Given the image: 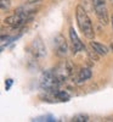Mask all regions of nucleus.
Returning a JSON list of instances; mask_svg holds the SVG:
<instances>
[{"mask_svg": "<svg viewBox=\"0 0 113 122\" xmlns=\"http://www.w3.org/2000/svg\"><path fill=\"white\" fill-rule=\"evenodd\" d=\"M75 20L80 32L84 34V37H86L88 39H94L95 32H94V27H92V22L88 12L85 11V9L81 5H78L75 7Z\"/></svg>", "mask_w": 113, "mask_h": 122, "instance_id": "obj_1", "label": "nucleus"}, {"mask_svg": "<svg viewBox=\"0 0 113 122\" xmlns=\"http://www.w3.org/2000/svg\"><path fill=\"white\" fill-rule=\"evenodd\" d=\"M61 82L62 81L57 77L55 71H45L40 78V87L45 92H54L57 90V87Z\"/></svg>", "mask_w": 113, "mask_h": 122, "instance_id": "obj_2", "label": "nucleus"}, {"mask_svg": "<svg viewBox=\"0 0 113 122\" xmlns=\"http://www.w3.org/2000/svg\"><path fill=\"white\" fill-rule=\"evenodd\" d=\"M92 6H94L95 14L100 23L106 26L108 23V10L106 5V0H92Z\"/></svg>", "mask_w": 113, "mask_h": 122, "instance_id": "obj_3", "label": "nucleus"}, {"mask_svg": "<svg viewBox=\"0 0 113 122\" xmlns=\"http://www.w3.org/2000/svg\"><path fill=\"white\" fill-rule=\"evenodd\" d=\"M28 18H29V17L26 16L24 14L16 11L14 15L6 17V18L4 20V23H5L6 26H9L10 28H12V29H17V28H19V27H22Z\"/></svg>", "mask_w": 113, "mask_h": 122, "instance_id": "obj_4", "label": "nucleus"}, {"mask_svg": "<svg viewBox=\"0 0 113 122\" xmlns=\"http://www.w3.org/2000/svg\"><path fill=\"white\" fill-rule=\"evenodd\" d=\"M73 70H74L73 64H72L69 60H66V61H62L54 71L61 81H65L73 73Z\"/></svg>", "mask_w": 113, "mask_h": 122, "instance_id": "obj_5", "label": "nucleus"}, {"mask_svg": "<svg viewBox=\"0 0 113 122\" xmlns=\"http://www.w3.org/2000/svg\"><path fill=\"white\" fill-rule=\"evenodd\" d=\"M54 49L56 51V55L60 57H63L68 54V44L62 34H57L54 39Z\"/></svg>", "mask_w": 113, "mask_h": 122, "instance_id": "obj_6", "label": "nucleus"}, {"mask_svg": "<svg viewBox=\"0 0 113 122\" xmlns=\"http://www.w3.org/2000/svg\"><path fill=\"white\" fill-rule=\"evenodd\" d=\"M69 38H71V43H72V50H73L74 54L85 50L84 44L81 43V40L79 39V37H78V34H77V32L74 30L73 27L69 28Z\"/></svg>", "mask_w": 113, "mask_h": 122, "instance_id": "obj_7", "label": "nucleus"}, {"mask_svg": "<svg viewBox=\"0 0 113 122\" xmlns=\"http://www.w3.org/2000/svg\"><path fill=\"white\" fill-rule=\"evenodd\" d=\"M32 51L34 54L35 57H44L46 55V49H45V45L44 43L42 42L40 38H35L32 43Z\"/></svg>", "mask_w": 113, "mask_h": 122, "instance_id": "obj_8", "label": "nucleus"}, {"mask_svg": "<svg viewBox=\"0 0 113 122\" xmlns=\"http://www.w3.org/2000/svg\"><path fill=\"white\" fill-rule=\"evenodd\" d=\"M90 46L92 48V50L94 51H96L99 55L101 56H106L108 54V48L104 44H101L99 42H95V40H92V42H90Z\"/></svg>", "mask_w": 113, "mask_h": 122, "instance_id": "obj_9", "label": "nucleus"}, {"mask_svg": "<svg viewBox=\"0 0 113 122\" xmlns=\"http://www.w3.org/2000/svg\"><path fill=\"white\" fill-rule=\"evenodd\" d=\"M91 76H92V72H91L90 68H83V70L79 71L78 81H77V82L78 83H84L85 81H88V79L91 78Z\"/></svg>", "mask_w": 113, "mask_h": 122, "instance_id": "obj_10", "label": "nucleus"}, {"mask_svg": "<svg viewBox=\"0 0 113 122\" xmlns=\"http://www.w3.org/2000/svg\"><path fill=\"white\" fill-rule=\"evenodd\" d=\"M54 97L60 101H68L71 99V95L68 93H66L65 90H58V89L56 92H54Z\"/></svg>", "mask_w": 113, "mask_h": 122, "instance_id": "obj_11", "label": "nucleus"}, {"mask_svg": "<svg viewBox=\"0 0 113 122\" xmlns=\"http://www.w3.org/2000/svg\"><path fill=\"white\" fill-rule=\"evenodd\" d=\"M72 121H73V122H86V121H89V117H88V115H84V114H79V115H75V116H73Z\"/></svg>", "mask_w": 113, "mask_h": 122, "instance_id": "obj_12", "label": "nucleus"}, {"mask_svg": "<svg viewBox=\"0 0 113 122\" xmlns=\"http://www.w3.org/2000/svg\"><path fill=\"white\" fill-rule=\"evenodd\" d=\"M0 5H1V10L5 11V10H7L10 7V0H1Z\"/></svg>", "mask_w": 113, "mask_h": 122, "instance_id": "obj_13", "label": "nucleus"}, {"mask_svg": "<svg viewBox=\"0 0 113 122\" xmlns=\"http://www.w3.org/2000/svg\"><path fill=\"white\" fill-rule=\"evenodd\" d=\"M35 121H55L52 116H44V117H37Z\"/></svg>", "mask_w": 113, "mask_h": 122, "instance_id": "obj_14", "label": "nucleus"}, {"mask_svg": "<svg viewBox=\"0 0 113 122\" xmlns=\"http://www.w3.org/2000/svg\"><path fill=\"white\" fill-rule=\"evenodd\" d=\"M12 83H14V81L12 79H6V83H5V87H6V90H9L10 88H11V86H12Z\"/></svg>", "mask_w": 113, "mask_h": 122, "instance_id": "obj_15", "label": "nucleus"}, {"mask_svg": "<svg viewBox=\"0 0 113 122\" xmlns=\"http://www.w3.org/2000/svg\"><path fill=\"white\" fill-rule=\"evenodd\" d=\"M39 1H42V0H27V4H35Z\"/></svg>", "mask_w": 113, "mask_h": 122, "instance_id": "obj_16", "label": "nucleus"}, {"mask_svg": "<svg viewBox=\"0 0 113 122\" xmlns=\"http://www.w3.org/2000/svg\"><path fill=\"white\" fill-rule=\"evenodd\" d=\"M109 49H111V51L113 53V42L111 43V45H109Z\"/></svg>", "mask_w": 113, "mask_h": 122, "instance_id": "obj_17", "label": "nucleus"}, {"mask_svg": "<svg viewBox=\"0 0 113 122\" xmlns=\"http://www.w3.org/2000/svg\"><path fill=\"white\" fill-rule=\"evenodd\" d=\"M111 25H112V29H113V16L111 17Z\"/></svg>", "mask_w": 113, "mask_h": 122, "instance_id": "obj_18", "label": "nucleus"}, {"mask_svg": "<svg viewBox=\"0 0 113 122\" xmlns=\"http://www.w3.org/2000/svg\"><path fill=\"white\" fill-rule=\"evenodd\" d=\"M109 1H112V3H113V0H109Z\"/></svg>", "mask_w": 113, "mask_h": 122, "instance_id": "obj_19", "label": "nucleus"}]
</instances>
